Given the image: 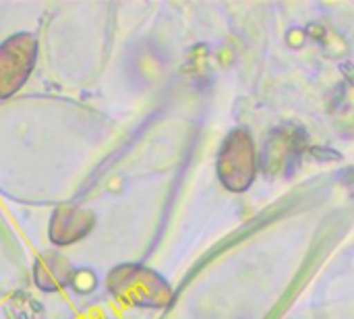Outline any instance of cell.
Wrapping results in <instances>:
<instances>
[{
  "label": "cell",
  "instance_id": "6da1fadb",
  "mask_svg": "<svg viewBox=\"0 0 354 319\" xmlns=\"http://www.w3.org/2000/svg\"><path fill=\"white\" fill-rule=\"evenodd\" d=\"M106 286L116 301L139 309H164L174 299L170 282L143 264H120L112 268Z\"/></svg>",
  "mask_w": 354,
  "mask_h": 319
},
{
  "label": "cell",
  "instance_id": "7a4b0ae2",
  "mask_svg": "<svg viewBox=\"0 0 354 319\" xmlns=\"http://www.w3.org/2000/svg\"><path fill=\"white\" fill-rule=\"evenodd\" d=\"M220 183L234 193L251 187L257 172V154L251 135L245 129H234L222 143L216 162Z\"/></svg>",
  "mask_w": 354,
  "mask_h": 319
},
{
  "label": "cell",
  "instance_id": "3957f363",
  "mask_svg": "<svg viewBox=\"0 0 354 319\" xmlns=\"http://www.w3.org/2000/svg\"><path fill=\"white\" fill-rule=\"evenodd\" d=\"M37 62V37L19 31L0 42V100L12 98L29 81Z\"/></svg>",
  "mask_w": 354,
  "mask_h": 319
},
{
  "label": "cell",
  "instance_id": "277c9868",
  "mask_svg": "<svg viewBox=\"0 0 354 319\" xmlns=\"http://www.w3.org/2000/svg\"><path fill=\"white\" fill-rule=\"evenodd\" d=\"M97 216L79 206H58L54 208L50 222H48V239L54 247H68L85 237L95 228Z\"/></svg>",
  "mask_w": 354,
  "mask_h": 319
},
{
  "label": "cell",
  "instance_id": "5b68a950",
  "mask_svg": "<svg viewBox=\"0 0 354 319\" xmlns=\"http://www.w3.org/2000/svg\"><path fill=\"white\" fill-rule=\"evenodd\" d=\"M31 274H33V282L39 291L56 293V291L71 286L75 268L62 253L46 251V253L37 255V259L33 262Z\"/></svg>",
  "mask_w": 354,
  "mask_h": 319
},
{
  "label": "cell",
  "instance_id": "8992f818",
  "mask_svg": "<svg viewBox=\"0 0 354 319\" xmlns=\"http://www.w3.org/2000/svg\"><path fill=\"white\" fill-rule=\"evenodd\" d=\"M71 286H73L79 295H87V293H91V291L97 286V278H95L93 270H89V268L75 270L73 280H71Z\"/></svg>",
  "mask_w": 354,
  "mask_h": 319
}]
</instances>
